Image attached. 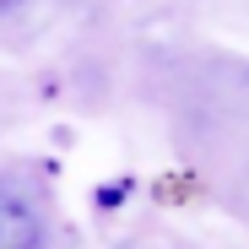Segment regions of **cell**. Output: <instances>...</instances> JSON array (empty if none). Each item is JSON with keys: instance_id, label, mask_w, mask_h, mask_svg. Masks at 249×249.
<instances>
[{"instance_id": "1", "label": "cell", "mask_w": 249, "mask_h": 249, "mask_svg": "<svg viewBox=\"0 0 249 249\" xmlns=\"http://www.w3.org/2000/svg\"><path fill=\"white\" fill-rule=\"evenodd\" d=\"M0 249H44V217L17 190H0Z\"/></svg>"}, {"instance_id": "2", "label": "cell", "mask_w": 249, "mask_h": 249, "mask_svg": "<svg viewBox=\"0 0 249 249\" xmlns=\"http://www.w3.org/2000/svg\"><path fill=\"white\" fill-rule=\"evenodd\" d=\"M22 6V0H0V17H6V11H17Z\"/></svg>"}]
</instances>
